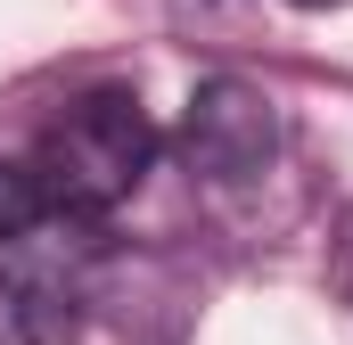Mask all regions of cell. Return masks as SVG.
Returning a JSON list of instances; mask_svg holds the SVG:
<instances>
[{
	"label": "cell",
	"instance_id": "6da1fadb",
	"mask_svg": "<svg viewBox=\"0 0 353 345\" xmlns=\"http://www.w3.org/2000/svg\"><path fill=\"white\" fill-rule=\"evenodd\" d=\"M148 165H157V124L132 90H83L33 148V172H41L58 222H99L115 197L140 189Z\"/></svg>",
	"mask_w": 353,
	"mask_h": 345
},
{
	"label": "cell",
	"instance_id": "7a4b0ae2",
	"mask_svg": "<svg viewBox=\"0 0 353 345\" xmlns=\"http://www.w3.org/2000/svg\"><path fill=\"white\" fill-rule=\"evenodd\" d=\"M181 157L205 181H255L279 157V115L255 83L239 75H205L189 90V115H181Z\"/></svg>",
	"mask_w": 353,
	"mask_h": 345
},
{
	"label": "cell",
	"instance_id": "277c9868",
	"mask_svg": "<svg viewBox=\"0 0 353 345\" xmlns=\"http://www.w3.org/2000/svg\"><path fill=\"white\" fill-rule=\"evenodd\" d=\"M296 8H337V0H296Z\"/></svg>",
	"mask_w": 353,
	"mask_h": 345
},
{
	"label": "cell",
	"instance_id": "3957f363",
	"mask_svg": "<svg viewBox=\"0 0 353 345\" xmlns=\"http://www.w3.org/2000/svg\"><path fill=\"white\" fill-rule=\"evenodd\" d=\"M50 222H58V206H50L33 157H25V165H0V239H33V230H50Z\"/></svg>",
	"mask_w": 353,
	"mask_h": 345
}]
</instances>
